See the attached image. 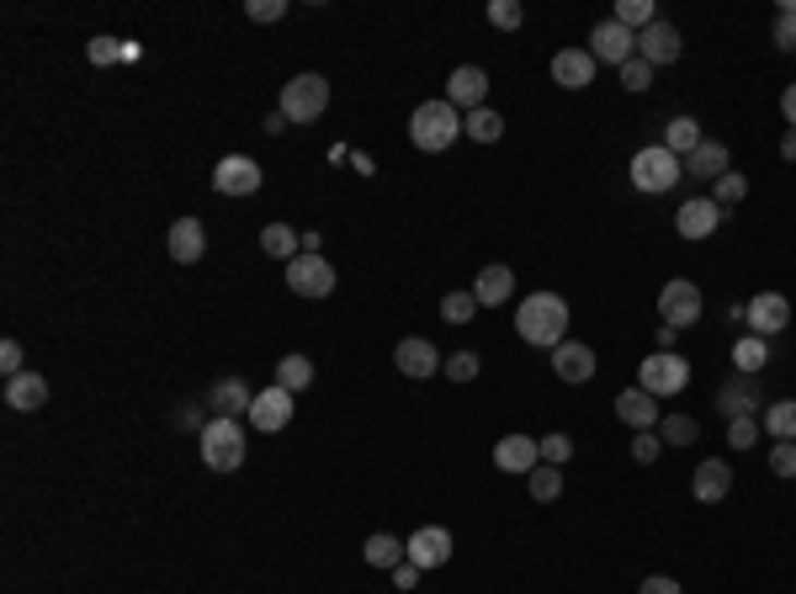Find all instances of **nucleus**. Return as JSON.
I'll return each mask as SVG.
<instances>
[{"label":"nucleus","mask_w":796,"mask_h":594,"mask_svg":"<svg viewBox=\"0 0 796 594\" xmlns=\"http://www.w3.org/2000/svg\"><path fill=\"white\" fill-rule=\"evenodd\" d=\"M261 250H266V255H277V260H287V255H298V250H303V234H292L287 223H266V229H261Z\"/></svg>","instance_id":"obj_35"},{"label":"nucleus","mask_w":796,"mask_h":594,"mask_svg":"<svg viewBox=\"0 0 796 594\" xmlns=\"http://www.w3.org/2000/svg\"><path fill=\"white\" fill-rule=\"evenodd\" d=\"M622 85L642 96V90L653 85V64H648V59H627V64H622Z\"/></svg>","instance_id":"obj_46"},{"label":"nucleus","mask_w":796,"mask_h":594,"mask_svg":"<svg viewBox=\"0 0 796 594\" xmlns=\"http://www.w3.org/2000/svg\"><path fill=\"white\" fill-rule=\"evenodd\" d=\"M403 553H409V562H414L420 573L446 568V562H451V531H446V525H420V531L403 542Z\"/></svg>","instance_id":"obj_11"},{"label":"nucleus","mask_w":796,"mask_h":594,"mask_svg":"<svg viewBox=\"0 0 796 594\" xmlns=\"http://www.w3.org/2000/svg\"><path fill=\"white\" fill-rule=\"evenodd\" d=\"M632 186L637 192H648V197H659V192H675L679 175H685V159L670 155L664 144H648V149H637L632 155Z\"/></svg>","instance_id":"obj_3"},{"label":"nucleus","mask_w":796,"mask_h":594,"mask_svg":"<svg viewBox=\"0 0 796 594\" xmlns=\"http://www.w3.org/2000/svg\"><path fill=\"white\" fill-rule=\"evenodd\" d=\"M489 22H494L499 33H516L520 22H526V11H520V0H494V5H489Z\"/></svg>","instance_id":"obj_43"},{"label":"nucleus","mask_w":796,"mask_h":594,"mask_svg":"<svg viewBox=\"0 0 796 594\" xmlns=\"http://www.w3.org/2000/svg\"><path fill=\"white\" fill-rule=\"evenodd\" d=\"M414 579H420V568H414V562L394 568V584H398V590H414Z\"/></svg>","instance_id":"obj_53"},{"label":"nucleus","mask_w":796,"mask_h":594,"mask_svg":"<svg viewBox=\"0 0 796 594\" xmlns=\"http://www.w3.org/2000/svg\"><path fill=\"white\" fill-rule=\"evenodd\" d=\"M722 218H727V213H722L712 197H690L675 213V234L679 239H712L716 229H722Z\"/></svg>","instance_id":"obj_14"},{"label":"nucleus","mask_w":796,"mask_h":594,"mask_svg":"<svg viewBox=\"0 0 796 594\" xmlns=\"http://www.w3.org/2000/svg\"><path fill=\"white\" fill-rule=\"evenodd\" d=\"M744 318H749V335H781L786 324H792V298H781V292H755L749 303H744Z\"/></svg>","instance_id":"obj_12"},{"label":"nucleus","mask_w":796,"mask_h":594,"mask_svg":"<svg viewBox=\"0 0 796 594\" xmlns=\"http://www.w3.org/2000/svg\"><path fill=\"white\" fill-rule=\"evenodd\" d=\"M595 351H590V346H584V340H563V346H557L553 351V372H557V383H574V388H579V383H590V377H595Z\"/></svg>","instance_id":"obj_18"},{"label":"nucleus","mask_w":796,"mask_h":594,"mask_svg":"<svg viewBox=\"0 0 796 594\" xmlns=\"http://www.w3.org/2000/svg\"><path fill=\"white\" fill-rule=\"evenodd\" d=\"M637 388L653 398H675L690 388V361L679 356V351H653V356L637 366Z\"/></svg>","instance_id":"obj_6"},{"label":"nucleus","mask_w":796,"mask_h":594,"mask_svg":"<svg viewBox=\"0 0 796 594\" xmlns=\"http://www.w3.org/2000/svg\"><path fill=\"white\" fill-rule=\"evenodd\" d=\"M616 22L627 33H648L659 22V11H653V0H616Z\"/></svg>","instance_id":"obj_36"},{"label":"nucleus","mask_w":796,"mask_h":594,"mask_svg":"<svg viewBox=\"0 0 796 594\" xmlns=\"http://www.w3.org/2000/svg\"><path fill=\"white\" fill-rule=\"evenodd\" d=\"M85 53H91V64H112V59L122 53V43L118 38H91L85 43Z\"/></svg>","instance_id":"obj_50"},{"label":"nucleus","mask_w":796,"mask_h":594,"mask_svg":"<svg viewBox=\"0 0 796 594\" xmlns=\"http://www.w3.org/2000/svg\"><path fill=\"white\" fill-rule=\"evenodd\" d=\"M675 335H679V329H670V324H664V329L653 335V340H659V351H675Z\"/></svg>","instance_id":"obj_56"},{"label":"nucleus","mask_w":796,"mask_h":594,"mask_svg":"<svg viewBox=\"0 0 796 594\" xmlns=\"http://www.w3.org/2000/svg\"><path fill=\"white\" fill-rule=\"evenodd\" d=\"M309 383H314V361L309 356H281L277 361V388H287V393L298 398Z\"/></svg>","instance_id":"obj_32"},{"label":"nucleus","mask_w":796,"mask_h":594,"mask_svg":"<svg viewBox=\"0 0 796 594\" xmlns=\"http://www.w3.org/2000/svg\"><path fill=\"white\" fill-rule=\"evenodd\" d=\"M781 112H786V122L796 128V80L786 85V90H781Z\"/></svg>","instance_id":"obj_54"},{"label":"nucleus","mask_w":796,"mask_h":594,"mask_svg":"<svg viewBox=\"0 0 796 594\" xmlns=\"http://www.w3.org/2000/svg\"><path fill=\"white\" fill-rule=\"evenodd\" d=\"M244 16L250 22H281L287 16V0H244Z\"/></svg>","instance_id":"obj_48"},{"label":"nucleus","mask_w":796,"mask_h":594,"mask_svg":"<svg viewBox=\"0 0 796 594\" xmlns=\"http://www.w3.org/2000/svg\"><path fill=\"white\" fill-rule=\"evenodd\" d=\"M0 372H5V377L27 372V366H22V340H5V346H0Z\"/></svg>","instance_id":"obj_51"},{"label":"nucleus","mask_w":796,"mask_h":594,"mask_svg":"<svg viewBox=\"0 0 796 594\" xmlns=\"http://www.w3.org/2000/svg\"><path fill=\"white\" fill-rule=\"evenodd\" d=\"M494 468H499V473H531V468H542V440L505 436L494 446Z\"/></svg>","instance_id":"obj_21"},{"label":"nucleus","mask_w":796,"mask_h":594,"mask_svg":"<svg viewBox=\"0 0 796 594\" xmlns=\"http://www.w3.org/2000/svg\"><path fill=\"white\" fill-rule=\"evenodd\" d=\"M451 383H473L478 372H483V361L473 356V351H457V356H446V366H441Z\"/></svg>","instance_id":"obj_42"},{"label":"nucleus","mask_w":796,"mask_h":594,"mask_svg":"<svg viewBox=\"0 0 796 594\" xmlns=\"http://www.w3.org/2000/svg\"><path fill=\"white\" fill-rule=\"evenodd\" d=\"M659 314H664V324H670V329H690L696 318L707 314V303H701V287H696V281H685V277L664 281V292H659Z\"/></svg>","instance_id":"obj_7"},{"label":"nucleus","mask_w":796,"mask_h":594,"mask_svg":"<svg viewBox=\"0 0 796 594\" xmlns=\"http://www.w3.org/2000/svg\"><path fill=\"white\" fill-rule=\"evenodd\" d=\"M670 155H679V159H690L701 144H707V133H701V122L690 118V112H679V118H670L664 122V138H659Z\"/></svg>","instance_id":"obj_27"},{"label":"nucleus","mask_w":796,"mask_h":594,"mask_svg":"<svg viewBox=\"0 0 796 594\" xmlns=\"http://www.w3.org/2000/svg\"><path fill=\"white\" fill-rule=\"evenodd\" d=\"M446 101H451L457 112H478V107H489V75H483L478 64H457L451 80H446Z\"/></svg>","instance_id":"obj_13"},{"label":"nucleus","mask_w":796,"mask_h":594,"mask_svg":"<svg viewBox=\"0 0 796 594\" xmlns=\"http://www.w3.org/2000/svg\"><path fill=\"white\" fill-rule=\"evenodd\" d=\"M727 488H733V468L712 457V462H701L696 473H690V494L701 499V505H716V499H727Z\"/></svg>","instance_id":"obj_26"},{"label":"nucleus","mask_w":796,"mask_h":594,"mask_svg":"<svg viewBox=\"0 0 796 594\" xmlns=\"http://www.w3.org/2000/svg\"><path fill=\"white\" fill-rule=\"evenodd\" d=\"M250 403H255V393H250L239 377H218V383L207 388V409H213V420H239V414H250Z\"/></svg>","instance_id":"obj_22"},{"label":"nucleus","mask_w":796,"mask_h":594,"mask_svg":"<svg viewBox=\"0 0 796 594\" xmlns=\"http://www.w3.org/2000/svg\"><path fill=\"white\" fill-rule=\"evenodd\" d=\"M202 255H207V229H202V218H176V223H170V260L197 266Z\"/></svg>","instance_id":"obj_23"},{"label":"nucleus","mask_w":796,"mask_h":594,"mask_svg":"<svg viewBox=\"0 0 796 594\" xmlns=\"http://www.w3.org/2000/svg\"><path fill=\"white\" fill-rule=\"evenodd\" d=\"M202 468H213V473L244 468V425L239 420H207L202 425Z\"/></svg>","instance_id":"obj_4"},{"label":"nucleus","mask_w":796,"mask_h":594,"mask_svg":"<svg viewBox=\"0 0 796 594\" xmlns=\"http://www.w3.org/2000/svg\"><path fill=\"white\" fill-rule=\"evenodd\" d=\"M590 53H595V64H627V59H637V33H627L616 16H605V22H595V33H590Z\"/></svg>","instance_id":"obj_9"},{"label":"nucleus","mask_w":796,"mask_h":594,"mask_svg":"<svg viewBox=\"0 0 796 594\" xmlns=\"http://www.w3.org/2000/svg\"><path fill=\"white\" fill-rule=\"evenodd\" d=\"M764 431L775 440H796V398H775V403H764V420H759Z\"/></svg>","instance_id":"obj_31"},{"label":"nucleus","mask_w":796,"mask_h":594,"mask_svg":"<svg viewBox=\"0 0 796 594\" xmlns=\"http://www.w3.org/2000/svg\"><path fill=\"white\" fill-rule=\"evenodd\" d=\"M287 287L298 298H329L335 292V266L324 255H292L287 260Z\"/></svg>","instance_id":"obj_8"},{"label":"nucleus","mask_w":796,"mask_h":594,"mask_svg":"<svg viewBox=\"0 0 796 594\" xmlns=\"http://www.w3.org/2000/svg\"><path fill=\"white\" fill-rule=\"evenodd\" d=\"M685 175H696V181H722V175H727V144H722V138H707L696 155L685 159Z\"/></svg>","instance_id":"obj_29"},{"label":"nucleus","mask_w":796,"mask_h":594,"mask_svg":"<svg viewBox=\"0 0 796 594\" xmlns=\"http://www.w3.org/2000/svg\"><path fill=\"white\" fill-rule=\"evenodd\" d=\"M764 361H770V346H764L759 335H744V340L733 346V366H738L744 377H759V372H764Z\"/></svg>","instance_id":"obj_34"},{"label":"nucleus","mask_w":796,"mask_h":594,"mask_svg":"<svg viewBox=\"0 0 796 594\" xmlns=\"http://www.w3.org/2000/svg\"><path fill=\"white\" fill-rule=\"evenodd\" d=\"M696 436H701V425H696L690 414H670V420H659V440H664V446H696Z\"/></svg>","instance_id":"obj_37"},{"label":"nucleus","mask_w":796,"mask_h":594,"mask_svg":"<svg viewBox=\"0 0 796 594\" xmlns=\"http://www.w3.org/2000/svg\"><path fill=\"white\" fill-rule=\"evenodd\" d=\"M637 594H685V590H679L675 579H664V573H653V579H642V590H637Z\"/></svg>","instance_id":"obj_52"},{"label":"nucleus","mask_w":796,"mask_h":594,"mask_svg":"<svg viewBox=\"0 0 796 594\" xmlns=\"http://www.w3.org/2000/svg\"><path fill=\"white\" fill-rule=\"evenodd\" d=\"M568 457H574V440L568 436H542V462L547 468H563Z\"/></svg>","instance_id":"obj_49"},{"label":"nucleus","mask_w":796,"mask_h":594,"mask_svg":"<svg viewBox=\"0 0 796 594\" xmlns=\"http://www.w3.org/2000/svg\"><path fill=\"white\" fill-rule=\"evenodd\" d=\"M775 48L796 53V5H781V16H775Z\"/></svg>","instance_id":"obj_47"},{"label":"nucleus","mask_w":796,"mask_h":594,"mask_svg":"<svg viewBox=\"0 0 796 594\" xmlns=\"http://www.w3.org/2000/svg\"><path fill=\"white\" fill-rule=\"evenodd\" d=\"M526 483H531V499H536V505H553L557 494H563V473H557V468H547V462H542V468H531V473H526Z\"/></svg>","instance_id":"obj_38"},{"label":"nucleus","mask_w":796,"mask_h":594,"mask_svg":"<svg viewBox=\"0 0 796 594\" xmlns=\"http://www.w3.org/2000/svg\"><path fill=\"white\" fill-rule=\"evenodd\" d=\"M250 425L266 431V436L287 431V425H292V393H287V388H266V393H255V403H250Z\"/></svg>","instance_id":"obj_17"},{"label":"nucleus","mask_w":796,"mask_h":594,"mask_svg":"<svg viewBox=\"0 0 796 594\" xmlns=\"http://www.w3.org/2000/svg\"><path fill=\"white\" fill-rule=\"evenodd\" d=\"M616 420L627 425V431H659V398L653 393H642V388H627V393H616Z\"/></svg>","instance_id":"obj_19"},{"label":"nucleus","mask_w":796,"mask_h":594,"mask_svg":"<svg viewBox=\"0 0 796 594\" xmlns=\"http://www.w3.org/2000/svg\"><path fill=\"white\" fill-rule=\"evenodd\" d=\"M679 48H685V43H679V27H670V22H653L648 33H637V59H648L653 70H659V64H675Z\"/></svg>","instance_id":"obj_20"},{"label":"nucleus","mask_w":796,"mask_h":594,"mask_svg":"<svg viewBox=\"0 0 796 594\" xmlns=\"http://www.w3.org/2000/svg\"><path fill=\"white\" fill-rule=\"evenodd\" d=\"M659 457H664V440H659V431H637V436H632V462L648 468V462H659Z\"/></svg>","instance_id":"obj_44"},{"label":"nucleus","mask_w":796,"mask_h":594,"mask_svg":"<svg viewBox=\"0 0 796 594\" xmlns=\"http://www.w3.org/2000/svg\"><path fill=\"white\" fill-rule=\"evenodd\" d=\"M462 133H468V138H478V144H499V133H505V118H499L494 107H478V112H468V118H462Z\"/></svg>","instance_id":"obj_33"},{"label":"nucleus","mask_w":796,"mask_h":594,"mask_svg":"<svg viewBox=\"0 0 796 594\" xmlns=\"http://www.w3.org/2000/svg\"><path fill=\"white\" fill-rule=\"evenodd\" d=\"M744 197H749V181H744L738 170H727L722 181H712V202H716V207H722V213H727L733 202H744Z\"/></svg>","instance_id":"obj_39"},{"label":"nucleus","mask_w":796,"mask_h":594,"mask_svg":"<svg viewBox=\"0 0 796 594\" xmlns=\"http://www.w3.org/2000/svg\"><path fill=\"white\" fill-rule=\"evenodd\" d=\"M261 133H287V118H281V112H272V118L261 122Z\"/></svg>","instance_id":"obj_57"},{"label":"nucleus","mask_w":796,"mask_h":594,"mask_svg":"<svg viewBox=\"0 0 796 594\" xmlns=\"http://www.w3.org/2000/svg\"><path fill=\"white\" fill-rule=\"evenodd\" d=\"M329 112V80L324 75H292L281 85V118L287 122H318Z\"/></svg>","instance_id":"obj_5"},{"label":"nucleus","mask_w":796,"mask_h":594,"mask_svg":"<svg viewBox=\"0 0 796 594\" xmlns=\"http://www.w3.org/2000/svg\"><path fill=\"white\" fill-rule=\"evenodd\" d=\"M457 133H462V112L441 96V101H420L414 107V118H409V144L414 149H425V155H441V149H451L457 144Z\"/></svg>","instance_id":"obj_2"},{"label":"nucleus","mask_w":796,"mask_h":594,"mask_svg":"<svg viewBox=\"0 0 796 594\" xmlns=\"http://www.w3.org/2000/svg\"><path fill=\"white\" fill-rule=\"evenodd\" d=\"M213 192H218V197H255V192H261V165H255L250 155L218 159V170H213Z\"/></svg>","instance_id":"obj_10"},{"label":"nucleus","mask_w":796,"mask_h":594,"mask_svg":"<svg viewBox=\"0 0 796 594\" xmlns=\"http://www.w3.org/2000/svg\"><path fill=\"white\" fill-rule=\"evenodd\" d=\"M759 431H764V425H755V414H744V420H727V446H733V451H749V446L759 440Z\"/></svg>","instance_id":"obj_41"},{"label":"nucleus","mask_w":796,"mask_h":594,"mask_svg":"<svg viewBox=\"0 0 796 594\" xmlns=\"http://www.w3.org/2000/svg\"><path fill=\"white\" fill-rule=\"evenodd\" d=\"M781 159H792L796 165V128H786V138H781Z\"/></svg>","instance_id":"obj_55"},{"label":"nucleus","mask_w":796,"mask_h":594,"mask_svg":"<svg viewBox=\"0 0 796 594\" xmlns=\"http://www.w3.org/2000/svg\"><path fill=\"white\" fill-rule=\"evenodd\" d=\"M361 553H366V562H372V568H388V573L409 562V553H403V542H398V536H388V531L366 536V547H361Z\"/></svg>","instance_id":"obj_30"},{"label":"nucleus","mask_w":796,"mask_h":594,"mask_svg":"<svg viewBox=\"0 0 796 594\" xmlns=\"http://www.w3.org/2000/svg\"><path fill=\"white\" fill-rule=\"evenodd\" d=\"M473 298H478V308L510 303V298H516V271H510V266H483L473 281Z\"/></svg>","instance_id":"obj_25"},{"label":"nucleus","mask_w":796,"mask_h":594,"mask_svg":"<svg viewBox=\"0 0 796 594\" xmlns=\"http://www.w3.org/2000/svg\"><path fill=\"white\" fill-rule=\"evenodd\" d=\"M473 314H478L473 292H446V298H441V318H446V324H468Z\"/></svg>","instance_id":"obj_40"},{"label":"nucleus","mask_w":796,"mask_h":594,"mask_svg":"<svg viewBox=\"0 0 796 594\" xmlns=\"http://www.w3.org/2000/svg\"><path fill=\"white\" fill-rule=\"evenodd\" d=\"M394 361H398V372H403V377H414V383H425V377H436L441 366H446V361L436 356V346H431L425 335H409V340H398Z\"/></svg>","instance_id":"obj_15"},{"label":"nucleus","mask_w":796,"mask_h":594,"mask_svg":"<svg viewBox=\"0 0 796 594\" xmlns=\"http://www.w3.org/2000/svg\"><path fill=\"white\" fill-rule=\"evenodd\" d=\"M770 473L796 477V440H775V446H770Z\"/></svg>","instance_id":"obj_45"},{"label":"nucleus","mask_w":796,"mask_h":594,"mask_svg":"<svg viewBox=\"0 0 796 594\" xmlns=\"http://www.w3.org/2000/svg\"><path fill=\"white\" fill-rule=\"evenodd\" d=\"M516 335L526 340V346H536V351H542V346L557 351L563 335H568V303H563L557 292H531V298H520Z\"/></svg>","instance_id":"obj_1"},{"label":"nucleus","mask_w":796,"mask_h":594,"mask_svg":"<svg viewBox=\"0 0 796 594\" xmlns=\"http://www.w3.org/2000/svg\"><path fill=\"white\" fill-rule=\"evenodd\" d=\"M595 53L590 48H557L553 53V80L563 90H584V85H595Z\"/></svg>","instance_id":"obj_16"},{"label":"nucleus","mask_w":796,"mask_h":594,"mask_svg":"<svg viewBox=\"0 0 796 594\" xmlns=\"http://www.w3.org/2000/svg\"><path fill=\"white\" fill-rule=\"evenodd\" d=\"M716 409H722L727 420H744V414L764 409V393H759L755 377H744V372H738V377H733V383H727V388L716 393Z\"/></svg>","instance_id":"obj_24"},{"label":"nucleus","mask_w":796,"mask_h":594,"mask_svg":"<svg viewBox=\"0 0 796 594\" xmlns=\"http://www.w3.org/2000/svg\"><path fill=\"white\" fill-rule=\"evenodd\" d=\"M5 403L22 409V414H33V409L48 403V383H43L38 372H16V377H5Z\"/></svg>","instance_id":"obj_28"}]
</instances>
